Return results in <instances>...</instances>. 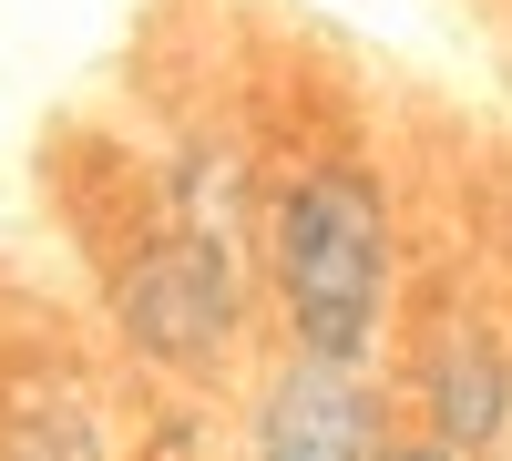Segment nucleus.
I'll use <instances>...</instances> for the list:
<instances>
[{
  "label": "nucleus",
  "instance_id": "f03ea898",
  "mask_svg": "<svg viewBox=\"0 0 512 461\" xmlns=\"http://www.w3.org/2000/svg\"><path fill=\"white\" fill-rule=\"evenodd\" d=\"M379 451H390V410L359 359L297 349L256 400V461H379Z\"/></svg>",
  "mask_w": 512,
  "mask_h": 461
},
{
  "label": "nucleus",
  "instance_id": "20e7f679",
  "mask_svg": "<svg viewBox=\"0 0 512 461\" xmlns=\"http://www.w3.org/2000/svg\"><path fill=\"white\" fill-rule=\"evenodd\" d=\"M379 461H461V451H451V441H441V431H410V441H400V431H390V451H379Z\"/></svg>",
  "mask_w": 512,
  "mask_h": 461
},
{
  "label": "nucleus",
  "instance_id": "f257e3e1",
  "mask_svg": "<svg viewBox=\"0 0 512 461\" xmlns=\"http://www.w3.org/2000/svg\"><path fill=\"white\" fill-rule=\"evenodd\" d=\"M267 267L287 298V339L308 359H379L390 328V205L359 164H318L277 195L267 226Z\"/></svg>",
  "mask_w": 512,
  "mask_h": 461
},
{
  "label": "nucleus",
  "instance_id": "7ed1b4c3",
  "mask_svg": "<svg viewBox=\"0 0 512 461\" xmlns=\"http://www.w3.org/2000/svg\"><path fill=\"white\" fill-rule=\"evenodd\" d=\"M420 410H431V431H441L461 461H492V451L512 441V369H502V349L482 339V328H461V339L431 359Z\"/></svg>",
  "mask_w": 512,
  "mask_h": 461
}]
</instances>
